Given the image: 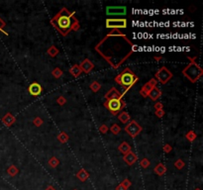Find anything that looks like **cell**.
Instances as JSON below:
<instances>
[{"label":"cell","instance_id":"cell-20","mask_svg":"<svg viewBox=\"0 0 203 190\" xmlns=\"http://www.w3.org/2000/svg\"><path fill=\"white\" fill-rule=\"evenodd\" d=\"M90 88L92 89L93 91H97V90H98V89L100 88V85H99L97 82H93L92 84L90 85Z\"/></svg>","mask_w":203,"mask_h":190},{"label":"cell","instance_id":"cell-12","mask_svg":"<svg viewBox=\"0 0 203 190\" xmlns=\"http://www.w3.org/2000/svg\"><path fill=\"white\" fill-rule=\"evenodd\" d=\"M124 159H125V162H127L129 165H131V164H133V163L137 160V156H135L134 153H132V151H129V153H127L125 154Z\"/></svg>","mask_w":203,"mask_h":190},{"label":"cell","instance_id":"cell-17","mask_svg":"<svg viewBox=\"0 0 203 190\" xmlns=\"http://www.w3.org/2000/svg\"><path fill=\"white\" fill-rule=\"evenodd\" d=\"M70 72H72L74 76H78L79 74H80V72H81V69H80V67H79L78 65H74V66L72 67Z\"/></svg>","mask_w":203,"mask_h":190},{"label":"cell","instance_id":"cell-4","mask_svg":"<svg viewBox=\"0 0 203 190\" xmlns=\"http://www.w3.org/2000/svg\"><path fill=\"white\" fill-rule=\"evenodd\" d=\"M183 74L186 77H188V79H190L191 81H196V80L201 76L202 70H201V68L198 66L197 64H195V62H191L188 66H186L183 69Z\"/></svg>","mask_w":203,"mask_h":190},{"label":"cell","instance_id":"cell-5","mask_svg":"<svg viewBox=\"0 0 203 190\" xmlns=\"http://www.w3.org/2000/svg\"><path fill=\"white\" fill-rule=\"evenodd\" d=\"M125 103L121 100V98H110L105 103V107L112 113L113 115H116L124 108Z\"/></svg>","mask_w":203,"mask_h":190},{"label":"cell","instance_id":"cell-8","mask_svg":"<svg viewBox=\"0 0 203 190\" xmlns=\"http://www.w3.org/2000/svg\"><path fill=\"white\" fill-rule=\"evenodd\" d=\"M125 131L131 137L135 138V137H137L140 134V132L142 131V128H141V126L136 121H132L125 127Z\"/></svg>","mask_w":203,"mask_h":190},{"label":"cell","instance_id":"cell-3","mask_svg":"<svg viewBox=\"0 0 203 190\" xmlns=\"http://www.w3.org/2000/svg\"><path fill=\"white\" fill-rule=\"evenodd\" d=\"M138 77L135 75L134 72L129 69V68H125L121 73L115 78V81L118 82L120 85L124 86L125 88H130L133 86L135 83L137 82Z\"/></svg>","mask_w":203,"mask_h":190},{"label":"cell","instance_id":"cell-13","mask_svg":"<svg viewBox=\"0 0 203 190\" xmlns=\"http://www.w3.org/2000/svg\"><path fill=\"white\" fill-rule=\"evenodd\" d=\"M148 95L152 98L153 100H157V99H158V98H160V96H161V91L158 90V89L157 87H154V88L151 89V90L149 91Z\"/></svg>","mask_w":203,"mask_h":190},{"label":"cell","instance_id":"cell-2","mask_svg":"<svg viewBox=\"0 0 203 190\" xmlns=\"http://www.w3.org/2000/svg\"><path fill=\"white\" fill-rule=\"evenodd\" d=\"M52 24L63 36L67 35L72 29H75L77 25V19L74 13H72L66 8H63L52 19Z\"/></svg>","mask_w":203,"mask_h":190},{"label":"cell","instance_id":"cell-16","mask_svg":"<svg viewBox=\"0 0 203 190\" xmlns=\"http://www.w3.org/2000/svg\"><path fill=\"white\" fill-rule=\"evenodd\" d=\"M119 120L122 122V123H128L129 121H130V116L127 112H122L121 114L119 115Z\"/></svg>","mask_w":203,"mask_h":190},{"label":"cell","instance_id":"cell-9","mask_svg":"<svg viewBox=\"0 0 203 190\" xmlns=\"http://www.w3.org/2000/svg\"><path fill=\"white\" fill-rule=\"evenodd\" d=\"M126 9L125 6H109L106 8V13L107 15H111V16H118V15H125L126 14Z\"/></svg>","mask_w":203,"mask_h":190},{"label":"cell","instance_id":"cell-15","mask_svg":"<svg viewBox=\"0 0 203 190\" xmlns=\"http://www.w3.org/2000/svg\"><path fill=\"white\" fill-rule=\"evenodd\" d=\"M119 151H121V153H129V151H131V148H130V145H129L127 142H122L121 145H119Z\"/></svg>","mask_w":203,"mask_h":190},{"label":"cell","instance_id":"cell-7","mask_svg":"<svg viewBox=\"0 0 203 190\" xmlns=\"http://www.w3.org/2000/svg\"><path fill=\"white\" fill-rule=\"evenodd\" d=\"M106 27L115 30L118 28H126L127 27V21H126V19H107Z\"/></svg>","mask_w":203,"mask_h":190},{"label":"cell","instance_id":"cell-14","mask_svg":"<svg viewBox=\"0 0 203 190\" xmlns=\"http://www.w3.org/2000/svg\"><path fill=\"white\" fill-rule=\"evenodd\" d=\"M106 98L107 99H110V98H121V94H120L116 89L113 88L106 94Z\"/></svg>","mask_w":203,"mask_h":190},{"label":"cell","instance_id":"cell-23","mask_svg":"<svg viewBox=\"0 0 203 190\" xmlns=\"http://www.w3.org/2000/svg\"><path fill=\"white\" fill-rule=\"evenodd\" d=\"M50 164L53 165L54 167H55V164H58V160L55 159V157H52V159L50 160Z\"/></svg>","mask_w":203,"mask_h":190},{"label":"cell","instance_id":"cell-11","mask_svg":"<svg viewBox=\"0 0 203 190\" xmlns=\"http://www.w3.org/2000/svg\"><path fill=\"white\" fill-rule=\"evenodd\" d=\"M80 69H82L84 72H89V71L94 67V65L91 64L89 59H84L83 61L80 64Z\"/></svg>","mask_w":203,"mask_h":190},{"label":"cell","instance_id":"cell-21","mask_svg":"<svg viewBox=\"0 0 203 190\" xmlns=\"http://www.w3.org/2000/svg\"><path fill=\"white\" fill-rule=\"evenodd\" d=\"M158 168L160 169V171H158V169H155V170L158 172V175H161V173H163V171L164 172V165H163V164H158Z\"/></svg>","mask_w":203,"mask_h":190},{"label":"cell","instance_id":"cell-19","mask_svg":"<svg viewBox=\"0 0 203 190\" xmlns=\"http://www.w3.org/2000/svg\"><path fill=\"white\" fill-rule=\"evenodd\" d=\"M111 131H112L114 134H116V135H117V134L120 132V127L118 126V125H113L112 128H111Z\"/></svg>","mask_w":203,"mask_h":190},{"label":"cell","instance_id":"cell-10","mask_svg":"<svg viewBox=\"0 0 203 190\" xmlns=\"http://www.w3.org/2000/svg\"><path fill=\"white\" fill-rule=\"evenodd\" d=\"M42 86H41L39 83L37 82H33L31 83L30 86L28 88V91L32 96H39V95L42 93Z\"/></svg>","mask_w":203,"mask_h":190},{"label":"cell","instance_id":"cell-18","mask_svg":"<svg viewBox=\"0 0 203 190\" xmlns=\"http://www.w3.org/2000/svg\"><path fill=\"white\" fill-rule=\"evenodd\" d=\"M3 122L6 125H11L14 122V118L13 117H11L10 115H7L6 117H4V119H3Z\"/></svg>","mask_w":203,"mask_h":190},{"label":"cell","instance_id":"cell-22","mask_svg":"<svg viewBox=\"0 0 203 190\" xmlns=\"http://www.w3.org/2000/svg\"><path fill=\"white\" fill-rule=\"evenodd\" d=\"M5 25H6L5 22L1 19V18H0V32H3V28L5 27Z\"/></svg>","mask_w":203,"mask_h":190},{"label":"cell","instance_id":"cell-1","mask_svg":"<svg viewBox=\"0 0 203 190\" xmlns=\"http://www.w3.org/2000/svg\"><path fill=\"white\" fill-rule=\"evenodd\" d=\"M135 48L136 47L126 36L119 33L118 30H115L98 44L96 50L101 53L113 67L117 68L134 52Z\"/></svg>","mask_w":203,"mask_h":190},{"label":"cell","instance_id":"cell-6","mask_svg":"<svg viewBox=\"0 0 203 190\" xmlns=\"http://www.w3.org/2000/svg\"><path fill=\"white\" fill-rule=\"evenodd\" d=\"M156 77H157V79H158L161 83H166L172 77V72L167 69L166 66H163L160 68V70L158 71L157 74H156Z\"/></svg>","mask_w":203,"mask_h":190}]
</instances>
